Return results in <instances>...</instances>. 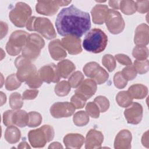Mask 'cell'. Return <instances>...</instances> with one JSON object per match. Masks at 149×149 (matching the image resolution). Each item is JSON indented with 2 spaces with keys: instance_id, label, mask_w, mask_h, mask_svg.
I'll return each mask as SVG.
<instances>
[{
  "instance_id": "14",
  "label": "cell",
  "mask_w": 149,
  "mask_h": 149,
  "mask_svg": "<svg viewBox=\"0 0 149 149\" xmlns=\"http://www.w3.org/2000/svg\"><path fill=\"white\" fill-rule=\"evenodd\" d=\"M97 91V83L93 79H87L77 87L75 93L84 97L86 100L90 98Z\"/></svg>"
},
{
  "instance_id": "36",
  "label": "cell",
  "mask_w": 149,
  "mask_h": 149,
  "mask_svg": "<svg viewBox=\"0 0 149 149\" xmlns=\"http://www.w3.org/2000/svg\"><path fill=\"white\" fill-rule=\"evenodd\" d=\"M42 80L41 79L38 72L30 76L26 81V84L30 88H37L40 87L42 84Z\"/></svg>"
},
{
  "instance_id": "12",
  "label": "cell",
  "mask_w": 149,
  "mask_h": 149,
  "mask_svg": "<svg viewBox=\"0 0 149 149\" xmlns=\"http://www.w3.org/2000/svg\"><path fill=\"white\" fill-rule=\"evenodd\" d=\"M38 73L42 80L48 84L51 82H58L61 77L57 69V66L54 63L43 66L38 70Z\"/></svg>"
},
{
  "instance_id": "10",
  "label": "cell",
  "mask_w": 149,
  "mask_h": 149,
  "mask_svg": "<svg viewBox=\"0 0 149 149\" xmlns=\"http://www.w3.org/2000/svg\"><path fill=\"white\" fill-rule=\"evenodd\" d=\"M76 108L69 102H58L54 103L50 108V113L55 118H68L72 116Z\"/></svg>"
},
{
  "instance_id": "34",
  "label": "cell",
  "mask_w": 149,
  "mask_h": 149,
  "mask_svg": "<svg viewBox=\"0 0 149 149\" xmlns=\"http://www.w3.org/2000/svg\"><path fill=\"white\" fill-rule=\"evenodd\" d=\"M84 75L80 71H76L73 73L69 78L68 82L73 88L78 87L84 80Z\"/></svg>"
},
{
  "instance_id": "13",
  "label": "cell",
  "mask_w": 149,
  "mask_h": 149,
  "mask_svg": "<svg viewBox=\"0 0 149 149\" xmlns=\"http://www.w3.org/2000/svg\"><path fill=\"white\" fill-rule=\"evenodd\" d=\"M61 44L63 47L71 55H77L81 52V39L73 36H67L62 38Z\"/></svg>"
},
{
  "instance_id": "43",
  "label": "cell",
  "mask_w": 149,
  "mask_h": 149,
  "mask_svg": "<svg viewBox=\"0 0 149 149\" xmlns=\"http://www.w3.org/2000/svg\"><path fill=\"white\" fill-rule=\"evenodd\" d=\"M86 101L87 100L84 97L76 93L70 99L71 103L74 105L76 109L83 108L86 105Z\"/></svg>"
},
{
  "instance_id": "17",
  "label": "cell",
  "mask_w": 149,
  "mask_h": 149,
  "mask_svg": "<svg viewBox=\"0 0 149 149\" xmlns=\"http://www.w3.org/2000/svg\"><path fill=\"white\" fill-rule=\"evenodd\" d=\"M132 133L126 129L120 130L116 136L114 148L116 149H129L131 148Z\"/></svg>"
},
{
  "instance_id": "20",
  "label": "cell",
  "mask_w": 149,
  "mask_h": 149,
  "mask_svg": "<svg viewBox=\"0 0 149 149\" xmlns=\"http://www.w3.org/2000/svg\"><path fill=\"white\" fill-rule=\"evenodd\" d=\"M108 9V6L105 5H96L91 11L93 23L97 24H103L105 22Z\"/></svg>"
},
{
  "instance_id": "54",
  "label": "cell",
  "mask_w": 149,
  "mask_h": 149,
  "mask_svg": "<svg viewBox=\"0 0 149 149\" xmlns=\"http://www.w3.org/2000/svg\"><path fill=\"white\" fill-rule=\"evenodd\" d=\"M1 106H2L3 104H4L6 102V95L3 94V93L1 92Z\"/></svg>"
},
{
  "instance_id": "8",
  "label": "cell",
  "mask_w": 149,
  "mask_h": 149,
  "mask_svg": "<svg viewBox=\"0 0 149 149\" xmlns=\"http://www.w3.org/2000/svg\"><path fill=\"white\" fill-rule=\"evenodd\" d=\"M15 65L17 69L16 74L21 82L26 81L30 76L37 72L36 68L31 63V60L22 55L16 58Z\"/></svg>"
},
{
  "instance_id": "27",
  "label": "cell",
  "mask_w": 149,
  "mask_h": 149,
  "mask_svg": "<svg viewBox=\"0 0 149 149\" xmlns=\"http://www.w3.org/2000/svg\"><path fill=\"white\" fill-rule=\"evenodd\" d=\"M116 101L120 107L126 108L132 103L133 98L130 96L127 91H122L117 94Z\"/></svg>"
},
{
  "instance_id": "42",
  "label": "cell",
  "mask_w": 149,
  "mask_h": 149,
  "mask_svg": "<svg viewBox=\"0 0 149 149\" xmlns=\"http://www.w3.org/2000/svg\"><path fill=\"white\" fill-rule=\"evenodd\" d=\"M113 83L115 86L119 88L122 89L126 87L127 83V81L122 75L121 72H116L113 76Z\"/></svg>"
},
{
  "instance_id": "9",
  "label": "cell",
  "mask_w": 149,
  "mask_h": 149,
  "mask_svg": "<svg viewBox=\"0 0 149 149\" xmlns=\"http://www.w3.org/2000/svg\"><path fill=\"white\" fill-rule=\"evenodd\" d=\"M105 22L109 31L113 34L120 33L125 26L122 15L114 9H108Z\"/></svg>"
},
{
  "instance_id": "5",
  "label": "cell",
  "mask_w": 149,
  "mask_h": 149,
  "mask_svg": "<svg viewBox=\"0 0 149 149\" xmlns=\"http://www.w3.org/2000/svg\"><path fill=\"white\" fill-rule=\"evenodd\" d=\"M45 42L38 34L33 33L29 35L26 45L22 49V56L30 59H35L40 54L41 49L44 48Z\"/></svg>"
},
{
  "instance_id": "24",
  "label": "cell",
  "mask_w": 149,
  "mask_h": 149,
  "mask_svg": "<svg viewBox=\"0 0 149 149\" xmlns=\"http://www.w3.org/2000/svg\"><path fill=\"white\" fill-rule=\"evenodd\" d=\"M127 92L133 98L143 99L148 94V88L143 84H135L129 88Z\"/></svg>"
},
{
  "instance_id": "25",
  "label": "cell",
  "mask_w": 149,
  "mask_h": 149,
  "mask_svg": "<svg viewBox=\"0 0 149 149\" xmlns=\"http://www.w3.org/2000/svg\"><path fill=\"white\" fill-rule=\"evenodd\" d=\"M21 137V133L19 129L13 125L8 126L6 128L4 137L7 142L10 144L17 143Z\"/></svg>"
},
{
  "instance_id": "52",
  "label": "cell",
  "mask_w": 149,
  "mask_h": 149,
  "mask_svg": "<svg viewBox=\"0 0 149 149\" xmlns=\"http://www.w3.org/2000/svg\"><path fill=\"white\" fill-rule=\"evenodd\" d=\"M48 148H63V146L58 142H53L50 144Z\"/></svg>"
},
{
  "instance_id": "16",
  "label": "cell",
  "mask_w": 149,
  "mask_h": 149,
  "mask_svg": "<svg viewBox=\"0 0 149 149\" xmlns=\"http://www.w3.org/2000/svg\"><path fill=\"white\" fill-rule=\"evenodd\" d=\"M104 141L102 132L95 129H90L87 133L85 140V148L87 149L100 148Z\"/></svg>"
},
{
  "instance_id": "31",
  "label": "cell",
  "mask_w": 149,
  "mask_h": 149,
  "mask_svg": "<svg viewBox=\"0 0 149 149\" xmlns=\"http://www.w3.org/2000/svg\"><path fill=\"white\" fill-rule=\"evenodd\" d=\"M132 55L137 60H146L148 56V49L146 46L136 45L133 49Z\"/></svg>"
},
{
  "instance_id": "35",
  "label": "cell",
  "mask_w": 149,
  "mask_h": 149,
  "mask_svg": "<svg viewBox=\"0 0 149 149\" xmlns=\"http://www.w3.org/2000/svg\"><path fill=\"white\" fill-rule=\"evenodd\" d=\"M29 122L27 126L30 127H37L41 123L42 116L41 114L37 112L31 111L29 113Z\"/></svg>"
},
{
  "instance_id": "40",
  "label": "cell",
  "mask_w": 149,
  "mask_h": 149,
  "mask_svg": "<svg viewBox=\"0 0 149 149\" xmlns=\"http://www.w3.org/2000/svg\"><path fill=\"white\" fill-rule=\"evenodd\" d=\"M86 111L89 116L93 118H98L100 116V109L94 102H89L86 107Z\"/></svg>"
},
{
  "instance_id": "18",
  "label": "cell",
  "mask_w": 149,
  "mask_h": 149,
  "mask_svg": "<svg viewBox=\"0 0 149 149\" xmlns=\"http://www.w3.org/2000/svg\"><path fill=\"white\" fill-rule=\"evenodd\" d=\"M149 41V28L145 23L139 25L136 30L134 38V42L137 45L146 46Z\"/></svg>"
},
{
  "instance_id": "3",
  "label": "cell",
  "mask_w": 149,
  "mask_h": 149,
  "mask_svg": "<svg viewBox=\"0 0 149 149\" xmlns=\"http://www.w3.org/2000/svg\"><path fill=\"white\" fill-rule=\"evenodd\" d=\"M26 26L28 30L37 31L47 40L53 39L56 36L52 23L45 17L32 16L28 20Z\"/></svg>"
},
{
  "instance_id": "11",
  "label": "cell",
  "mask_w": 149,
  "mask_h": 149,
  "mask_svg": "<svg viewBox=\"0 0 149 149\" xmlns=\"http://www.w3.org/2000/svg\"><path fill=\"white\" fill-rule=\"evenodd\" d=\"M143 111V109L141 104L132 102L124 111V115L127 123L133 125L139 124L142 119Z\"/></svg>"
},
{
  "instance_id": "44",
  "label": "cell",
  "mask_w": 149,
  "mask_h": 149,
  "mask_svg": "<svg viewBox=\"0 0 149 149\" xmlns=\"http://www.w3.org/2000/svg\"><path fill=\"white\" fill-rule=\"evenodd\" d=\"M100 65L95 62H90L86 63L83 67V72L86 76L91 77V76L93 71L98 67Z\"/></svg>"
},
{
  "instance_id": "53",
  "label": "cell",
  "mask_w": 149,
  "mask_h": 149,
  "mask_svg": "<svg viewBox=\"0 0 149 149\" xmlns=\"http://www.w3.org/2000/svg\"><path fill=\"white\" fill-rule=\"evenodd\" d=\"M18 148H30V147L26 141L21 142L17 146Z\"/></svg>"
},
{
  "instance_id": "21",
  "label": "cell",
  "mask_w": 149,
  "mask_h": 149,
  "mask_svg": "<svg viewBox=\"0 0 149 149\" xmlns=\"http://www.w3.org/2000/svg\"><path fill=\"white\" fill-rule=\"evenodd\" d=\"M84 137L80 134L69 133L63 137V143L67 148H80L84 142Z\"/></svg>"
},
{
  "instance_id": "6",
  "label": "cell",
  "mask_w": 149,
  "mask_h": 149,
  "mask_svg": "<svg viewBox=\"0 0 149 149\" xmlns=\"http://www.w3.org/2000/svg\"><path fill=\"white\" fill-rule=\"evenodd\" d=\"M31 9L26 3L19 2L16 3L15 8L12 9L9 17L12 23L17 27L26 26L28 20L31 17Z\"/></svg>"
},
{
  "instance_id": "30",
  "label": "cell",
  "mask_w": 149,
  "mask_h": 149,
  "mask_svg": "<svg viewBox=\"0 0 149 149\" xmlns=\"http://www.w3.org/2000/svg\"><path fill=\"white\" fill-rule=\"evenodd\" d=\"M70 87L68 81L66 80H62L58 83L55 86V94L60 97H63L67 95L70 91Z\"/></svg>"
},
{
  "instance_id": "15",
  "label": "cell",
  "mask_w": 149,
  "mask_h": 149,
  "mask_svg": "<svg viewBox=\"0 0 149 149\" xmlns=\"http://www.w3.org/2000/svg\"><path fill=\"white\" fill-rule=\"evenodd\" d=\"M58 1H38L36 6L37 13L46 16L54 15L58 10Z\"/></svg>"
},
{
  "instance_id": "37",
  "label": "cell",
  "mask_w": 149,
  "mask_h": 149,
  "mask_svg": "<svg viewBox=\"0 0 149 149\" xmlns=\"http://www.w3.org/2000/svg\"><path fill=\"white\" fill-rule=\"evenodd\" d=\"M102 63L109 72H112L116 66L115 58L110 54L104 55L102 59Z\"/></svg>"
},
{
  "instance_id": "46",
  "label": "cell",
  "mask_w": 149,
  "mask_h": 149,
  "mask_svg": "<svg viewBox=\"0 0 149 149\" xmlns=\"http://www.w3.org/2000/svg\"><path fill=\"white\" fill-rule=\"evenodd\" d=\"M38 94V90L36 89L32 90H26L24 91L22 95V98L23 100H34L36 98Z\"/></svg>"
},
{
  "instance_id": "19",
  "label": "cell",
  "mask_w": 149,
  "mask_h": 149,
  "mask_svg": "<svg viewBox=\"0 0 149 149\" xmlns=\"http://www.w3.org/2000/svg\"><path fill=\"white\" fill-rule=\"evenodd\" d=\"M48 49L51 58L56 61L63 59L67 55L66 49L59 39L51 41L48 45Z\"/></svg>"
},
{
  "instance_id": "45",
  "label": "cell",
  "mask_w": 149,
  "mask_h": 149,
  "mask_svg": "<svg viewBox=\"0 0 149 149\" xmlns=\"http://www.w3.org/2000/svg\"><path fill=\"white\" fill-rule=\"evenodd\" d=\"M136 10L141 13L147 12L149 9V1H137L135 2Z\"/></svg>"
},
{
  "instance_id": "48",
  "label": "cell",
  "mask_w": 149,
  "mask_h": 149,
  "mask_svg": "<svg viewBox=\"0 0 149 149\" xmlns=\"http://www.w3.org/2000/svg\"><path fill=\"white\" fill-rule=\"evenodd\" d=\"M13 110H8L3 114V123L6 126L13 125L12 116Z\"/></svg>"
},
{
  "instance_id": "23",
  "label": "cell",
  "mask_w": 149,
  "mask_h": 149,
  "mask_svg": "<svg viewBox=\"0 0 149 149\" xmlns=\"http://www.w3.org/2000/svg\"><path fill=\"white\" fill-rule=\"evenodd\" d=\"M12 122L13 125H16L20 127H24L28 125L29 114L23 110H13Z\"/></svg>"
},
{
  "instance_id": "4",
  "label": "cell",
  "mask_w": 149,
  "mask_h": 149,
  "mask_svg": "<svg viewBox=\"0 0 149 149\" xmlns=\"http://www.w3.org/2000/svg\"><path fill=\"white\" fill-rule=\"evenodd\" d=\"M54 134L53 127L50 125H45L38 129L31 130L28 133V139L33 147L41 148L44 147L47 143L53 140Z\"/></svg>"
},
{
  "instance_id": "55",
  "label": "cell",
  "mask_w": 149,
  "mask_h": 149,
  "mask_svg": "<svg viewBox=\"0 0 149 149\" xmlns=\"http://www.w3.org/2000/svg\"><path fill=\"white\" fill-rule=\"evenodd\" d=\"M59 6H66L71 2V1H58Z\"/></svg>"
},
{
  "instance_id": "32",
  "label": "cell",
  "mask_w": 149,
  "mask_h": 149,
  "mask_svg": "<svg viewBox=\"0 0 149 149\" xmlns=\"http://www.w3.org/2000/svg\"><path fill=\"white\" fill-rule=\"evenodd\" d=\"M23 98L21 95L17 93H13L9 96V105L13 109L17 110L20 109L23 105Z\"/></svg>"
},
{
  "instance_id": "38",
  "label": "cell",
  "mask_w": 149,
  "mask_h": 149,
  "mask_svg": "<svg viewBox=\"0 0 149 149\" xmlns=\"http://www.w3.org/2000/svg\"><path fill=\"white\" fill-rule=\"evenodd\" d=\"M137 73L143 74L147 73L149 70V62L147 59L146 60H136L133 65Z\"/></svg>"
},
{
  "instance_id": "51",
  "label": "cell",
  "mask_w": 149,
  "mask_h": 149,
  "mask_svg": "<svg viewBox=\"0 0 149 149\" xmlns=\"http://www.w3.org/2000/svg\"><path fill=\"white\" fill-rule=\"evenodd\" d=\"M120 1H109L108 2L109 5L114 9H119Z\"/></svg>"
},
{
  "instance_id": "50",
  "label": "cell",
  "mask_w": 149,
  "mask_h": 149,
  "mask_svg": "<svg viewBox=\"0 0 149 149\" xmlns=\"http://www.w3.org/2000/svg\"><path fill=\"white\" fill-rule=\"evenodd\" d=\"M141 143L143 146L146 147H148V132L147 131L146 133H144L142 139H141Z\"/></svg>"
},
{
  "instance_id": "7",
  "label": "cell",
  "mask_w": 149,
  "mask_h": 149,
  "mask_svg": "<svg viewBox=\"0 0 149 149\" xmlns=\"http://www.w3.org/2000/svg\"><path fill=\"white\" fill-rule=\"evenodd\" d=\"M29 34L23 30L13 31L6 45V50L11 56L17 55L26 45Z\"/></svg>"
},
{
  "instance_id": "41",
  "label": "cell",
  "mask_w": 149,
  "mask_h": 149,
  "mask_svg": "<svg viewBox=\"0 0 149 149\" xmlns=\"http://www.w3.org/2000/svg\"><path fill=\"white\" fill-rule=\"evenodd\" d=\"M121 73L127 81L132 80L137 76V72L134 66L132 65H128L124 68Z\"/></svg>"
},
{
  "instance_id": "26",
  "label": "cell",
  "mask_w": 149,
  "mask_h": 149,
  "mask_svg": "<svg viewBox=\"0 0 149 149\" xmlns=\"http://www.w3.org/2000/svg\"><path fill=\"white\" fill-rule=\"evenodd\" d=\"M109 74L100 66H98L93 72L91 78H92L97 84H101L104 83L108 79Z\"/></svg>"
},
{
  "instance_id": "49",
  "label": "cell",
  "mask_w": 149,
  "mask_h": 149,
  "mask_svg": "<svg viewBox=\"0 0 149 149\" xmlns=\"http://www.w3.org/2000/svg\"><path fill=\"white\" fill-rule=\"evenodd\" d=\"M1 38H2L4 36H6V34H7L8 32V25L6 23H4L3 22H1Z\"/></svg>"
},
{
  "instance_id": "22",
  "label": "cell",
  "mask_w": 149,
  "mask_h": 149,
  "mask_svg": "<svg viewBox=\"0 0 149 149\" xmlns=\"http://www.w3.org/2000/svg\"><path fill=\"white\" fill-rule=\"evenodd\" d=\"M57 69L61 77L66 79L75 70L74 64L68 59H63L57 64Z\"/></svg>"
},
{
  "instance_id": "2",
  "label": "cell",
  "mask_w": 149,
  "mask_h": 149,
  "mask_svg": "<svg viewBox=\"0 0 149 149\" xmlns=\"http://www.w3.org/2000/svg\"><path fill=\"white\" fill-rule=\"evenodd\" d=\"M108 44V37L106 34L100 29L91 30L86 36L83 47L88 52L98 54L103 51Z\"/></svg>"
},
{
  "instance_id": "1",
  "label": "cell",
  "mask_w": 149,
  "mask_h": 149,
  "mask_svg": "<svg viewBox=\"0 0 149 149\" xmlns=\"http://www.w3.org/2000/svg\"><path fill=\"white\" fill-rule=\"evenodd\" d=\"M55 26L58 33L62 36H73L80 38L90 29V17L88 13L72 5L59 12Z\"/></svg>"
},
{
  "instance_id": "28",
  "label": "cell",
  "mask_w": 149,
  "mask_h": 149,
  "mask_svg": "<svg viewBox=\"0 0 149 149\" xmlns=\"http://www.w3.org/2000/svg\"><path fill=\"white\" fill-rule=\"evenodd\" d=\"M119 9L122 13L126 15H133L136 11V3L133 1L130 0L120 1Z\"/></svg>"
},
{
  "instance_id": "39",
  "label": "cell",
  "mask_w": 149,
  "mask_h": 149,
  "mask_svg": "<svg viewBox=\"0 0 149 149\" xmlns=\"http://www.w3.org/2000/svg\"><path fill=\"white\" fill-rule=\"evenodd\" d=\"M94 102L97 105L101 112H106L109 107V101L104 96H97L95 98Z\"/></svg>"
},
{
  "instance_id": "33",
  "label": "cell",
  "mask_w": 149,
  "mask_h": 149,
  "mask_svg": "<svg viewBox=\"0 0 149 149\" xmlns=\"http://www.w3.org/2000/svg\"><path fill=\"white\" fill-rule=\"evenodd\" d=\"M21 85V81L18 79L16 74H12L8 76L5 80V88L6 90L12 91L19 88Z\"/></svg>"
},
{
  "instance_id": "29",
  "label": "cell",
  "mask_w": 149,
  "mask_h": 149,
  "mask_svg": "<svg viewBox=\"0 0 149 149\" xmlns=\"http://www.w3.org/2000/svg\"><path fill=\"white\" fill-rule=\"evenodd\" d=\"M73 120L77 126H84L89 122V115L86 112L80 111L74 114Z\"/></svg>"
},
{
  "instance_id": "47",
  "label": "cell",
  "mask_w": 149,
  "mask_h": 149,
  "mask_svg": "<svg viewBox=\"0 0 149 149\" xmlns=\"http://www.w3.org/2000/svg\"><path fill=\"white\" fill-rule=\"evenodd\" d=\"M115 59L117 61L123 65H132V61L130 58L126 55L123 54H118L115 55Z\"/></svg>"
}]
</instances>
